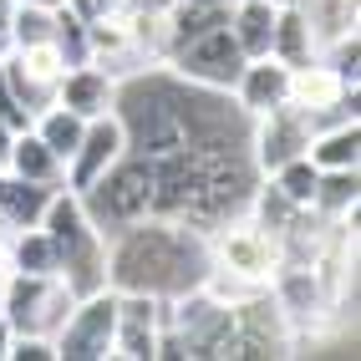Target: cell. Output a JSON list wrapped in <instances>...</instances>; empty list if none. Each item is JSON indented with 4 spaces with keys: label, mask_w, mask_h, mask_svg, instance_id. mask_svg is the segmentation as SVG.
<instances>
[{
    "label": "cell",
    "mask_w": 361,
    "mask_h": 361,
    "mask_svg": "<svg viewBox=\"0 0 361 361\" xmlns=\"http://www.w3.org/2000/svg\"><path fill=\"white\" fill-rule=\"evenodd\" d=\"M204 275H209V234L178 219L148 214V219L107 234V290L178 300L199 290Z\"/></svg>",
    "instance_id": "obj_1"
},
{
    "label": "cell",
    "mask_w": 361,
    "mask_h": 361,
    "mask_svg": "<svg viewBox=\"0 0 361 361\" xmlns=\"http://www.w3.org/2000/svg\"><path fill=\"white\" fill-rule=\"evenodd\" d=\"M41 229H46V239H51L56 275L66 280L71 295L82 300V295L107 290V234L92 224L82 194L56 188L51 204H46V214H41Z\"/></svg>",
    "instance_id": "obj_2"
},
{
    "label": "cell",
    "mask_w": 361,
    "mask_h": 361,
    "mask_svg": "<svg viewBox=\"0 0 361 361\" xmlns=\"http://www.w3.org/2000/svg\"><path fill=\"white\" fill-rule=\"evenodd\" d=\"M82 204L102 234H117L123 224L148 219L153 214V163L137 153H123L92 188H82Z\"/></svg>",
    "instance_id": "obj_3"
},
{
    "label": "cell",
    "mask_w": 361,
    "mask_h": 361,
    "mask_svg": "<svg viewBox=\"0 0 361 361\" xmlns=\"http://www.w3.org/2000/svg\"><path fill=\"white\" fill-rule=\"evenodd\" d=\"M209 264H219V270L250 285H270L280 270V234L250 219V214H234L219 229H209Z\"/></svg>",
    "instance_id": "obj_4"
},
{
    "label": "cell",
    "mask_w": 361,
    "mask_h": 361,
    "mask_svg": "<svg viewBox=\"0 0 361 361\" xmlns=\"http://www.w3.org/2000/svg\"><path fill=\"white\" fill-rule=\"evenodd\" d=\"M77 295L66 290L61 275H26L16 270L0 290V316L11 321L16 336H56L61 321L71 316Z\"/></svg>",
    "instance_id": "obj_5"
},
{
    "label": "cell",
    "mask_w": 361,
    "mask_h": 361,
    "mask_svg": "<svg viewBox=\"0 0 361 361\" xmlns=\"http://www.w3.org/2000/svg\"><path fill=\"white\" fill-rule=\"evenodd\" d=\"M245 61H250V56L239 51V41L229 36V20H224V26H209V31H199L194 41L173 46L163 66L173 71V77L194 82V87H214V92H229V87H234V77H239V66H245Z\"/></svg>",
    "instance_id": "obj_6"
},
{
    "label": "cell",
    "mask_w": 361,
    "mask_h": 361,
    "mask_svg": "<svg viewBox=\"0 0 361 361\" xmlns=\"http://www.w3.org/2000/svg\"><path fill=\"white\" fill-rule=\"evenodd\" d=\"M0 77H6L11 97L26 107V117H36L41 107L56 102V82L66 77V56L56 41H31V46H16L0 61Z\"/></svg>",
    "instance_id": "obj_7"
},
{
    "label": "cell",
    "mask_w": 361,
    "mask_h": 361,
    "mask_svg": "<svg viewBox=\"0 0 361 361\" xmlns=\"http://www.w3.org/2000/svg\"><path fill=\"white\" fill-rule=\"evenodd\" d=\"M112 326H117V290L82 295L71 316L51 336L56 361H107L112 356Z\"/></svg>",
    "instance_id": "obj_8"
},
{
    "label": "cell",
    "mask_w": 361,
    "mask_h": 361,
    "mask_svg": "<svg viewBox=\"0 0 361 361\" xmlns=\"http://www.w3.org/2000/svg\"><path fill=\"white\" fill-rule=\"evenodd\" d=\"M310 133H316V128H310V117L300 107H290V102L250 117V163H255V173H275L280 163L300 158Z\"/></svg>",
    "instance_id": "obj_9"
},
{
    "label": "cell",
    "mask_w": 361,
    "mask_h": 361,
    "mask_svg": "<svg viewBox=\"0 0 361 361\" xmlns=\"http://www.w3.org/2000/svg\"><path fill=\"white\" fill-rule=\"evenodd\" d=\"M123 123L107 112V117H92L87 123V133H82V142H77V153L66 158V173H61V188H71V194H82V188H92L107 168L123 158Z\"/></svg>",
    "instance_id": "obj_10"
},
{
    "label": "cell",
    "mask_w": 361,
    "mask_h": 361,
    "mask_svg": "<svg viewBox=\"0 0 361 361\" xmlns=\"http://www.w3.org/2000/svg\"><path fill=\"white\" fill-rule=\"evenodd\" d=\"M158 331H163V300L117 290V326H112V356L117 361H153Z\"/></svg>",
    "instance_id": "obj_11"
},
{
    "label": "cell",
    "mask_w": 361,
    "mask_h": 361,
    "mask_svg": "<svg viewBox=\"0 0 361 361\" xmlns=\"http://www.w3.org/2000/svg\"><path fill=\"white\" fill-rule=\"evenodd\" d=\"M56 102H61L66 112H77L82 123H92V117H107L112 102H117V77H107L97 61L66 66V77L56 82Z\"/></svg>",
    "instance_id": "obj_12"
},
{
    "label": "cell",
    "mask_w": 361,
    "mask_h": 361,
    "mask_svg": "<svg viewBox=\"0 0 361 361\" xmlns=\"http://www.w3.org/2000/svg\"><path fill=\"white\" fill-rule=\"evenodd\" d=\"M285 92H290V66L275 61V56H250L245 66H239V77H234V87H229V97L245 107L250 117H259V112L280 107V102H285Z\"/></svg>",
    "instance_id": "obj_13"
},
{
    "label": "cell",
    "mask_w": 361,
    "mask_h": 361,
    "mask_svg": "<svg viewBox=\"0 0 361 361\" xmlns=\"http://www.w3.org/2000/svg\"><path fill=\"white\" fill-rule=\"evenodd\" d=\"M6 173H16V178H31V183H46V188H61V173H66V163L46 148V142L31 133V128H20L16 137H11V148H6Z\"/></svg>",
    "instance_id": "obj_14"
},
{
    "label": "cell",
    "mask_w": 361,
    "mask_h": 361,
    "mask_svg": "<svg viewBox=\"0 0 361 361\" xmlns=\"http://www.w3.org/2000/svg\"><path fill=\"white\" fill-rule=\"evenodd\" d=\"M356 199H361V168H331L316 183L310 214L321 224H346V219H356Z\"/></svg>",
    "instance_id": "obj_15"
},
{
    "label": "cell",
    "mask_w": 361,
    "mask_h": 361,
    "mask_svg": "<svg viewBox=\"0 0 361 361\" xmlns=\"http://www.w3.org/2000/svg\"><path fill=\"white\" fill-rule=\"evenodd\" d=\"M305 158L316 163L321 173H331V168H361V117H351V123H336V128H321V133H310Z\"/></svg>",
    "instance_id": "obj_16"
},
{
    "label": "cell",
    "mask_w": 361,
    "mask_h": 361,
    "mask_svg": "<svg viewBox=\"0 0 361 361\" xmlns=\"http://www.w3.org/2000/svg\"><path fill=\"white\" fill-rule=\"evenodd\" d=\"M275 16H280V6H270V0H234L229 6V36L239 41L245 56H270Z\"/></svg>",
    "instance_id": "obj_17"
},
{
    "label": "cell",
    "mask_w": 361,
    "mask_h": 361,
    "mask_svg": "<svg viewBox=\"0 0 361 361\" xmlns=\"http://www.w3.org/2000/svg\"><path fill=\"white\" fill-rule=\"evenodd\" d=\"M56 188H46V183H31V178H16L0 168V219H6L11 229H31L41 224V214L46 204H51Z\"/></svg>",
    "instance_id": "obj_18"
},
{
    "label": "cell",
    "mask_w": 361,
    "mask_h": 361,
    "mask_svg": "<svg viewBox=\"0 0 361 361\" xmlns=\"http://www.w3.org/2000/svg\"><path fill=\"white\" fill-rule=\"evenodd\" d=\"M295 11L305 20L310 41H316V56L356 31V0H295Z\"/></svg>",
    "instance_id": "obj_19"
},
{
    "label": "cell",
    "mask_w": 361,
    "mask_h": 361,
    "mask_svg": "<svg viewBox=\"0 0 361 361\" xmlns=\"http://www.w3.org/2000/svg\"><path fill=\"white\" fill-rule=\"evenodd\" d=\"M31 133L46 142V148H51L61 163L71 158V153H77V142H82V133H87V123H82V117L77 112H66L61 102H51V107H41L36 117H31Z\"/></svg>",
    "instance_id": "obj_20"
},
{
    "label": "cell",
    "mask_w": 361,
    "mask_h": 361,
    "mask_svg": "<svg viewBox=\"0 0 361 361\" xmlns=\"http://www.w3.org/2000/svg\"><path fill=\"white\" fill-rule=\"evenodd\" d=\"M270 56H275V61H285V66H300V61L316 56V41H310V31H305V20H300V11H295V6H285V11L275 16Z\"/></svg>",
    "instance_id": "obj_21"
},
{
    "label": "cell",
    "mask_w": 361,
    "mask_h": 361,
    "mask_svg": "<svg viewBox=\"0 0 361 361\" xmlns=\"http://www.w3.org/2000/svg\"><path fill=\"white\" fill-rule=\"evenodd\" d=\"M264 178H270V183H275V188H280V194L290 199V204L310 209V199H316V183H321V168H316V163H310V158L300 153V158L280 163L275 173H264Z\"/></svg>",
    "instance_id": "obj_22"
},
{
    "label": "cell",
    "mask_w": 361,
    "mask_h": 361,
    "mask_svg": "<svg viewBox=\"0 0 361 361\" xmlns=\"http://www.w3.org/2000/svg\"><path fill=\"white\" fill-rule=\"evenodd\" d=\"M16 270H26V275H56V255H51V239H46L41 224L16 229Z\"/></svg>",
    "instance_id": "obj_23"
},
{
    "label": "cell",
    "mask_w": 361,
    "mask_h": 361,
    "mask_svg": "<svg viewBox=\"0 0 361 361\" xmlns=\"http://www.w3.org/2000/svg\"><path fill=\"white\" fill-rule=\"evenodd\" d=\"M31 41H56V11L16 6V46H31Z\"/></svg>",
    "instance_id": "obj_24"
},
{
    "label": "cell",
    "mask_w": 361,
    "mask_h": 361,
    "mask_svg": "<svg viewBox=\"0 0 361 361\" xmlns=\"http://www.w3.org/2000/svg\"><path fill=\"white\" fill-rule=\"evenodd\" d=\"M11 361H56V346H51V336H16Z\"/></svg>",
    "instance_id": "obj_25"
},
{
    "label": "cell",
    "mask_w": 361,
    "mask_h": 361,
    "mask_svg": "<svg viewBox=\"0 0 361 361\" xmlns=\"http://www.w3.org/2000/svg\"><path fill=\"white\" fill-rule=\"evenodd\" d=\"M0 123H6V128H31V117H26V107H20L16 97H11V87H6V77H0Z\"/></svg>",
    "instance_id": "obj_26"
},
{
    "label": "cell",
    "mask_w": 361,
    "mask_h": 361,
    "mask_svg": "<svg viewBox=\"0 0 361 361\" xmlns=\"http://www.w3.org/2000/svg\"><path fill=\"white\" fill-rule=\"evenodd\" d=\"M16 51V0H0V61Z\"/></svg>",
    "instance_id": "obj_27"
},
{
    "label": "cell",
    "mask_w": 361,
    "mask_h": 361,
    "mask_svg": "<svg viewBox=\"0 0 361 361\" xmlns=\"http://www.w3.org/2000/svg\"><path fill=\"white\" fill-rule=\"evenodd\" d=\"M61 6L77 16V20H97V16H107V11L117 6V0H61Z\"/></svg>",
    "instance_id": "obj_28"
},
{
    "label": "cell",
    "mask_w": 361,
    "mask_h": 361,
    "mask_svg": "<svg viewBox=\"0 0 361 361\" xmlns=\"http://www.w3.org/2000/svg\"><path fill=\"white\" fill-rule=\"evenodd\" d=\"M11 341H16V331H11L6 316H0V361H11Z\"/></svg>",
    "instance_id": "obj_29"
},
{
    "label": "cell",
    "mask_w": 361,
    "mask_h": 361,
    "mask_svg": "<svg viewBox=\"0 0 361 361\" xmlns=\"http://www.w3.org/2000/svg\"><path fill=\"white\" fill-rule=\"evenodd\" d=\"M11 137H16V128H6V123H0V163H6V148H11Z\"/></svg>",
    "instance_id": "obj_30"
},
{
    "label": "cell",
    "mask_w": 361,
    "mask_h": 361,
    "mask_svg": "<svg viewBox=\"0 0 361 361\" xmlns=\"http://www.w3.org/2000/svg\"><path fill=\"white\" fill-rule=\"evenodd\" d=\"M16 6H46V11H56L61 0H16Z\"/></svg>",
    "instance_id": "obj_31"
},
{
    "label": "cell",
    "mask_w": 361,
    "mask_h": 361,
    "mask_svg": "<svg viewBox=\"0 0 361 361\" xmlns=\"http://www.w3.org/2000/svg\"><path fill=\"white\" fill-rule=\"evenodd\" d=\"M199 6H234V0H199Z\"/></svg>",
    "instance_id": "obj_32"
},
{
    "label": "cell",
    "mask_w": 361,
    "mask_h": 361,
    "mask_svg": "<svg viewBox=\"0 0 361 361\" xmlns=\"http://www.w3.org/2000/svg\"><path fill=\"white\" fill-rule=\"evenodd\" d=\"M270 6H280V11H285V6H295V0H270Z\"/></svg>",
    "instance_id": "obj_33"
}]
</instances>
